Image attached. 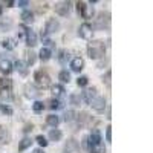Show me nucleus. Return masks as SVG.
<instances>
[{"instance_id":"nucleus-1","label":"nucleus","mask_w":153,"mask_h":153,"mask_svg":"<svg viewBox=\"0 0 153 153\" xmlns=\"http://www.w3.org/2000/svg\"><path fill=\"white\" fill-rule=\"evenodd\" d=\"M91 153H104L106 147L103 144V136L98 129H92L91 135L87 136V147H86Z\"/></svg>"},{"instance_id":"nucleus-2","label":"nucleus","mask_w":153,"mask_h":153,"mask_svg":"<svg viewBox=\"0 0 153 153\" xmlns=\"http://www.w3.org/2000/svg\"><path fill=\"white\" fill-rule=\"evenodd\" d=\"M87 54L92 60H100L106 55V46L101 40H92L87 45Z\"/></svg>"},{"instance_id":"nucleus-3","label":"nucleus","mask_w":153,"mask_h":153,"mask_svg":"<svg viewBox=\"0 0 153 153\" xmlns=\"http://www.w3.org/2000/svg\"><path fill=\"white\" fill-rule=\"evenodd\" d=\"M109 25H110V14L109 12H104V11L98 12V16L95 19V28L97 29H106V28H109Z\"/></svg>"},{"instance_id":"nucleus-4","label":"nucleus","mask_w":153,"mask_h":153,"mask_svg":"<svg viewBox=\"0 0 153 153\" xmlns=\"http://www.w3.org/2000/svg\"><path fill=\"white\" fill-rule=\"evenodd\" d=\"M34 80H35L37 86H40V87H48V86L51 84V78H49V75H48L43 69L35 71V74H34Z\"/></svg>"},{"instance_id":"nucleus-5","label":"nucleus","mask_w":153,"mask_h":153,"mask_svg":"<svg viewBox=\"0 0 153 153\" xmlns=\"http://www.w3.org/2000/svg\"><path fill=\"white\" fill-rule=\"evenodd\" d=\"M40 95H42V92H40V89H38L35 84H31V83L25 84V97H26V98L35 100V98H38Z\"/></svg>"},{"instance_id":"nucleus-6","label":"nucleus","mask_w":153,"mask_h":153,"mask_svg":"<svg viewBox=\"0 0 153 153\" xmlns=\"http://www.w3.org/2000/svg\"><path fill=\"white\" fill-rule=\"evenodd\" d=\"M71 11H72V3L71 2H60V3L55 5V12L58 16H61V17L69 16Z\"/></svg>"},{"instance_id":"nucleus-7","label":"nucleus","mask_w":153,"mask_h":153,"mask_svg":"<svg viewBox=\"0 0 153 153\" xmlns=\"http://www.w3.org/2000/svg\"><path fill=\"white\" fill-rule=\"evenodd\" d=\"M91 106H92V109L94 110H97V112H104V109H106V98L104 97H95L92 101H91Z\"/></svg>"},{"instance_id":"nucleus-8","label":"nucleus","mask_w":153,"mask_h":153,"mask_svg":"<svg viewBox=\"0 0 153 153\" xmlns=\"http://www.w3.org/2000/svg\"><path fill=\"white\" fill-rule=\"evenodd\" d=\"M58 29H60V22L57 19H48L46 26H45V32L49 35V34H55Z\"/></svg>"},{"instance_id":"nucleus-9","label":"nucleus","mask_w":153,"mask_h":153,"mask_svg":"<svg viewBox=\"0 0 153 153\" xmlns=\"http://www.w3.org/2000/svg\"><path fill=\"white\" fill-rule=\"evenodd\" d=\"M65 150H66V153H80V144H78V141L74 139V138L68 139L66 144H65Z\"/></svg>"},{"instance_id":"nucleus-10","label":"nucleus","mask_w":153,"mask_h":153,"mask_svg":"<svg viewBox=\"0 0 153 153\" xmlns=\"http://www.w3.org/2000/svg\"><path fill=\"white\" fill-rule=\"evenodd\" d=\"M78 35L81 38H86V40H89V38L92 37V26L89 23H83L80 29H78Z\"/></svg>"},{"instance_id":"nucleus-11","label":"nucleus","mask_w":153,"mask_h":153,"mask_svg":"<svg viewBox=\"0 0 153 153\" xmlns=\"http://www.w3.org/2000/svg\"><path fill=\"white\" fill-rule=\"evenodd\" d=\"M76 126H78V129H83V127L87 126L89 120H91V117H89V113L87 112H80L78 115H76Z\"/></svg>"},{"instance_id":"nucleus-12","label":"nucleus","mask_w":153,"mask_h":153,"mask_svg":"<svg viewBox=\"0 0 153 153\" xmlns=\"http://www.w3.org/2000/svg\"><path fill=\"white\" fill-rule=\"evenodd\" d=\"M0 72L5 74V75H9L12 72V63L8 58L0 57Z\"/></svg>"},{"instance_id":"nucleus-13","label":"nucleus","mask_w":153,"mask_h":153,"mask_svg":"<svg viewBox=\"0 0 153 153\" xmlns=\"http://www.w3.org/2000/svg\"><path fill=\"white\" fill-rule=\"evenodd\" d=\"M84 68V60L81 57H75L72 61H71V69L74 72H81Z\"/></svg>"},{"instance_id":"nucleus-14","label":"nucleus","mask_w":153,"mask_h":153,"mask_svg":"<svg viewBox=\"0 0 153 153\" xmlns=\"http://www.w3.org/2000/svg\"><path fill=\"white\" fill-rule=\"evenodd\" d=\"M95 97H97V89L95 87H89V89H86V91L83 92V100L86 101L87 104H91V101Z\"/></svg>"},{"instance_id":"nucleus-15","label":"nucleus","mask_w":153,"mask_h":153,"mask_svg":"<svg viewBox=\"0 0 153 153\" xmlns=\"http://www.w3.org/2000/svg\"><path fill=\"white\" fill-rule=\"evenodd\" d=\"M11 141V133L8 130V127L2 126L0 124V143H3V144H8Z\"/></svg>"},{"instance_id":"nucleus-16","label":"nucleus","mask_w":153,"mask_h":153,"mask_svg":"<svg viewBox=\"0 0 153 153\" xmlns=\"http://www.w3.org/2000/svg\"><path fill=\"white\" fill-rule=\"evenodd\" d=\"M25 38H26V45L28 46H35L37 45V34L32 31V29H28L26 31V35H25Z\"/></svg>"},{"instance_id":"nucleus-17","label":"nucleus","mask_w":153,"mask_h":153,"mask_svg":"<svg viewBox=\"0 0 153 153\" xmlns=\"http://www.w3.org/2000/svg\"><path fill=\"white\" fill-rule=\"evenodd\" d=\"M51 92H52V95H54V98L55 100H58V98H61L63 95H65V87H63L61 84H55V86H52L51 87Z\"/></svg>"},{"instance_id":"nucleus-18","label":"nucleus","mask_w":153,"mask_h":153,"mask_svg":"<svg viewBox=\"0 0 153 153\" xmlns=\"http://www.w3.org/2000/svg\"><path fill=\"white\" fill-rule=\"evenodd\" d=\"M16 69H17V72L22 76H26L28 75V66H26V63H23L22 60H17L16 61Z\"/></svg>"},{"instance_id":"nucleus-19","label":"nucleus","mask_w":153,"mask_h":153,"mask_svg":"<svg viewBox=\"0 0 153 153\" xmlns=\"http://www.w3.org/2000/svg\"><path fill=\"white\" fill-rule=\"evenodd\" d=\"M12 89V80L11 78H0V91H11Z\"/></svg>"},{"instance_id":"nucleus-20","label":"nucleus","mask_w":153,"mask_h":153,"mask_svg":"<svg viewBox=\"0 0 153 153\" xmlns=\"http://www.w3.org/2000/svg\"><path fill=\"white\" fill-rule=\"evenodd\" d=\"M20 19H22L25 23H32V22H34V12H31L29 9H25V11L22 12Z\"/></svg>"},{"instance_id":"nucleus-21","label":"nucleus","mask_w":153,"mask_h":153,"mask_svg":"<svg viewBox=\"0 0 153 153\" xmlns=\"http://www.w3.org/2000/svg\"><path fill=\"white\" fill-rule=\"evenodd\" d=\"M58 123H60V118L57 117V115H48L46 117V124L51 126V127H54V129L58 126Z\"/></svg>"},{"instance_id":"nucleus-22","label":"nucleus","mask_w":153,"mask_h":153,"mask_svg":"<svg viewBox=\"0 0 153 153\" xmlns=\"http://www.w3.org/2000/svg\"><path fill=\"white\" fill-rule=\"evenodd\" d=\"M26 66H32L35 60H37V54L34 52V51H26Z\"/></svg>"},{"instance_id":"nucleus-23","label":"nucleus","mask_w":153,"mask_h":153,"mask_svg":"<svg viewBox=\"0 0 153 153\" xmlns=\"http://www.w3.org/2000/svg\"><path fill=\"white\" fill-rule=\"evenodd\" d=\"M31 144H32V139L31 138H23L22 141H20V144H19V152H23V150H26V149H29L31 147Z\"/></svg>"},{"instance_id":"nucleus-24","label":"nucleus","mask_w":153,"mask_h":153,"mask_svg":"<svg viewBox=\"0 0 153 153\" xmlns=\"http://www.w3.org/2000/svg\"><path fill=\"white\" fill-rule=\"evenodd\" d=\"M40 60L42 61H49L51 60V57H52V51H49V49H46V48H42V51H40Z\"/></svg>"},{"instance_id":"nucleus-25","label":"nucleus","mask_w":153,"mask_h":153,"mask_svg":"<svg viewBox=\"0 0 153 153\" xmlns=\"http://www.w3.org/2000/svg\"><path fill=\"white\" fill-rule=\"evenodd\" d=\"M48 107H49V109H52V110H57V109H61L63 104H61V101H60V100L51 98V100L48 101Z\"/></svg>"},{"instance_id":"nucleus-26","label":"nucleus","mask_w":153,"mask_h":153,"mask_svg":"<svg viewBox=\"0 0 153 153\" xmlns=\"http://www.w3.org/2000/svg\"><path fill=\"white\" fill-rule=\"evenodd\" d=\"M49 139L51 141H60L61 139V132L58 129H52L49 132Z\"/></svg>"},{"instance_id":"nucleus-27","label":"nucleus","mask_w":153,"mask_h":153,"mask_svg":"<svg viewBox=\"0 0 153 153\" xmlns=\"http://www.w3.org/2000/svg\"><path fill=\"white\" fill-rule=\"evenodd\" d=\"M58 80H60L61 83H69V81H71V74H69L68 71H61V72L58 74Z\"/></svg>"},{"instance_id":"nucleus-28","label":"nucleus","mask_w":153,"mask_h":153,"mask_svg":"<svg viewBox=\"0 0 153 153\" xmlns=\"http://www.w3.org/2000/svg\"><path fill=\"white\" fill-rule=\"evenodd\" d=\"M2 46L5 48V49H8V51H12L16 48V43H14V40L12 38H5V40L2 42Z\"/></svg>"},{"instance_id":"nucleus-29","label":"nucleus","mask_w":153,"mask_h":153,"mask_svg":"<svg viewBox=\"0 0 153 153\" xmlns=\"http://www.w3.org/2000/svg\"><path fill=\"white\" fill-rule=\"evenodd\" d=\"M58 54H60V55H58V61L61 63V65H66V61H68V58H69L68 51H66V49H61Z\"/></svg>"},{"instance_id":"nucleus-30","label":"nucleus","mask_w":153,"mask_h":153,"mask_svg":"<svg viewBox=\"0 0 153 153\" xmlns=\"http://www.w3.org/2000/svg\"><path fill=\"white\" fill-rule=\"evenodd\" d=\"M0 98H2V101L5 103H8V101H11L12 100V92L11 91H0Z\"/></svg>"},{"instance_id":"nucleus-31","label":"nucleus","mask_w":153,"mask_h":153,"mask_svg":"<svg viewBox=\"0 0 153 153\" xmlns=\"http://www.w3.org/2000/svg\"><path fill=\"white\" fill-rule=\"evenodd\" d=\"M69 101H71V104H72V106H80V103H81V97H80V95H76V94H72V95L69 97Z\"/></svg>"},{"instance_id":"nucleus-32","label":"nucleus","mask_w":153,"mask_h":153,"mask_svg":"<svg viewBox=\"0 0 153 153\" xmlns=\"http://www.w3.org/2000/svg\"><path fill=\"white\" fill-rule=\"evenodd\" d=\"M75 118H76V113H75L74 110H68V112L65 113V121H66V123H72Z\"/></svg>"},{"instance_id":"nucleus-33","label":"nucleus","mask_w":153,"mask_h":153,"mask_svg":"<svg viewBox=\"0 0 153 153\" xmlns=\"http://www.w3.org/2000/svg\"><path fill=\"white\" fill-rule=\"evenodd\" d=\"M86 3L84 2H76V5H75V8H76V12H78V14L83 17V14H84V9H86Z\"/></svg>"},{"instance_id":"nucleus-34","label":"nucleus","mask_w":153,"mask_h":153,"mask_svg":"<svg viewBox=\"0 0 153 153\" xmlns=\"http://www.w3.org/2000/svg\"><path fill=\"white\" fill-rule=\"evenodd\" d=\"M95 14V11L92 6H86L84 9V14H83V19H92V16Z\"/></svg>"},{"instance_id":"nucleus-35","label":"nucleus","mask_w":153,"mask_h":153,"mask_svg":"<svg viewBox=\"0 0 153 153\" xmlns=\"http://www.w3.org/2000/svg\"><path fill=\"white\" fill-rule=\"evenodd\" d=\"M32 109H34V112L40 113V112H43V109H45V104L42 103V101H35V103L32 104Z\"/></svg>"},{"instance_id":"nucleus-36","label":"nucleus","mask_w":153,"mask_h":153,"mask_svg":"<svg viewBox=\"0 0 153 153\" xmlns=\"http://www.w3.org/2000/svg\"><path fill=\"white\" fill-rule=\"evenodd\" d=\"M0 112H2L3 115H8V117H9V115H12V109L8 106V104H0Z\"/></svg>"},{"instance_id":"nucleus-37","label":"nucleus","mask_w":153,"mask_h":153,"mask_svg":"<svg viewBox=\"0 0 153 153\" xmlns=\"http://www.w3.org/2000/svg\"><path fill=\"white\" fill-rule=\"evenodd\" d=\"M87 83H89V78H87V76H84V75H81V76H78V78H76V84H78L80 87L87 86Z\"/></svg>"},{"instance_id":"nucleus-38","label":"nucleus","mask_w":153,"mask_h":153,"mask_svg":"<svg viewBox=\"0 0 153 153\" xmlns=\"http://www.w3.org/2000/svg\"><path fill=\"white\" fill-rule=\"evenodd\" d=\"M43 48H46V49H49V51H52L54 48H55V45H54V42L52 40H51V38H45V40H43Z\"/></svg>"},{"instance_id":"nucleus-39","label":"nucleus","mask_w":153,"mask_h":153,"mask_svg":"<svg viewBox=\"0 0 153 153\" xmlns=\"http://www.w3.org/2000/svg\"><path fill=\"white\" fill-rule=\"evenodd\" d=\"M35 141L38 143V146H40V147H46V146H48V141H46V138H45L43 135H38V136L35 138Z\"/></svg>"},{"instance_id":"nucleus-40","label":"nucleus","mask_w":153,"mask_h":153,"mask_svg":"<svg viewBox=\"0 0 153 153\" xmlns=\"http://www.w3.org/2000/svg\"><path fill=\"white\" fill-rule=\"evenodd\" d=\"M110 78H112V72H110V71H107V72H106V75L103 76V81H104V84H106L107 87H110Z\"/></svg>"},{"instance_id":"nucleus-41","label":"nucleus","mask_w":153,"mask_h":153,"mask_svg":"<svg viewBox=\"0 0 153 153\" xmlns=\"http://www.w3.org/2000/svg\"><path fill=\"white\" fill-rule=\"evenodd\" d=\"M26 31H28V28L25 26V25H20V26H19V31H17V35H19V38L26 35Z\"/></svg>"},{"instance_id":"nucleus-42","label":"nucleus","mask_w":153,"mask_h":153,"mask_svg":"<svg viewBox=\"0 0 153 153\" xmlns=\"http://www.w3.org/2000/svg\"><path fill=\"white\" fill-rule=\"evenodd\" d=\"M106 141L107 143H112V127L110 126L106 127Z\"/></svg>"},{"instance_id":"nucleus-43","label":"nucleus","mask_w":153,"mask_h":153,"mask_svg":"<svg viewBox=\"0 0 153 153\" xmlns=\"http://www.w3.org/2000/svg\"><path fill=\"white\" fill-rule=\"evenodd\" d=\"M23 132H25V133H29V132H32V124H26V126H25Z\"/></svg>"},{"instance_id":"nucleus-44","label":"nucleus","mask_w":153,"mask_h":153,"mask_svg":"<svg viewBox=\"0 0 153 153\" xmlns=\"http://www.w3.org/2000/svg\"><path fill=\"white\" fill-rule=\"evenodd\" d=\"M19 6H22V8H26V6H29V2H26V0H20V2L17 3Z\"/></svg>"},{"instance_id":"nucleus-45","label":"nucleus","mask_w":153,"mask_h":153,"mask_svg":"<svg viewBox=\"0 0 153 153\" xmlns=\"http://www.w3.org/2000/svg\"><path fill=\"white\" fill-rule=\"evenodd\" d=\"M14 5H16V2H11V0H8V2H6V6H8V8H12Z\"/></svg>"},{"instance_id":"nucleus-46","label":"nucleus","mask_w":153,"mask_h":153,"mask_svg":"<svg viewBox=\"0 0 153 153\" xmlns=\"http://www.w3.org/2000/svg\"><path fill=\"white\" fill-rule=\"evenodd\" d=\"M81 143H83V147L86 149V147H87V136H84V138H83V141H81Z\"/></svg>"},{"instance_id":"nucleus-47","label":"nucleus","mask_w":153,"mask_h":153,"mask_svg":"<svg viewBox=\"0 0 153 153\" xmlns=\"http://www.w3.org/2000/svg\"><path fill=\"white\" fill-rule=\"evenodd\" d=\"M34 153H45V152H43V149H35Z\"/></svg>"},{"instance_id":"nucleus-48","label":"nucleus","mask_w":153,"mask_h":153,"mask_svg":"<svg viewBox=\"0 0 153 153\" xmlns=\"http://www.w3.org/2000/svg\"><path fill=\"white\" fill-rule=\"evenodd\" d=\"M2 11H3V6H2V5H0V16H2Z\"/></svg>"}]
</instances>
